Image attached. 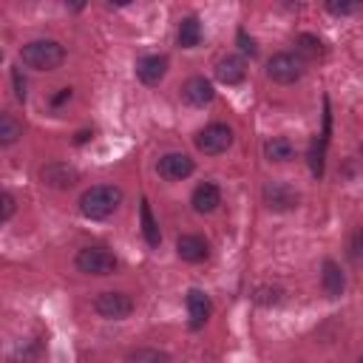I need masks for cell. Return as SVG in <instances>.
Here are the masks:
<instances>
[{"mask_svg": "<svg viewBox=\"0 0 363 363\" xmlns=\"http://www.w3.org/2000/svg\"><path fill=\"white\" fill-rule=\"evenodd\" d=\"M122 187L116 184H94L79 196V213L91 221H102L108 216H113L122 204Z\"/></svg>", "mask_w": 363, "mask_h": 363, "instance_id": "cell-1", "label": "cell"}, {"mask_svg": "<svg viewBox=\"0 0 363 363\" xmlns=\"http://www.w3.org/2000/svg\"><path fill=\"white\" fill-rule=\"evenodd\" d=\"M20 62L34 71H54L65 62V48L57 40H31L20 48Z\"/></svg>", "mask_w": 363, "mask_h": 363, "instance_id": "cell-2", "label": "cell"}, {"mask_svg": "<svg viewBox=\"0 0 363 363\" xmlns=\"http://www.w3.org/2000/svg\"><path fill=\"white\" fill-rule=\"evenodd\" d=\"M303 71H306V62H303L298 54H292V51H278V54H272L269 62H267V77H269L272 82H281V85L298 82V79L303 77Z\"/></svg>", "mask_w": 363, "mask_h": 363, "instance_id": "cell-3", "label": "cell"}, {"mask_svg": "<svg viewBox=\"0 0 363 363\" xmlns=\"http://www.w3.org/2000/svg\"><path fill=\"white\" fill-rule=\"evenodd\" d=\"M74 264L85 275H111V272H116V255L105 247H82L77 252Z\"/></svg>", "mask_w": 363, "mask_h": 363, "instance_id": "cell-4", "label": "cell"}, {"mask_svg": "<svg viewBox=\"0 0 363 363\" xmlns=\"http://www.w3.org/2000/svg\"><path fill=\"white\" fill-rule=\"evenodd\" d=\"M230 145H233V130H230L227 125H221V122H213V125H207L204 130L196 133V147H199L204 156H218V153H224Z\"/></svg>", "mask_w": 363, "mask_h": 363, "instance_id": "cell-5", "label": "cell"}, {"mask_svg": "<svg viewBox=\"0 0 363 363\" xmlns=\"http://www.w3.org/2000/svg\"><path fill=\"white\" fill-rule=\"evenodd\" d=\"M94 309L99 318H108V320H125L130 312H133V298L125 295V292H99L96 301H94Z\"/></svg>", "mask_w": 363, "mask_h": 363, "instance_id": "cell-6", "label": "cell"}, {"mask_svg": "<svg viewBox=\"0 0 363 363\" xmlns=\"http://www.w3.org/2000/svg\"><path fill=\"white\" fill-rule=\"evenodd\" d=\"M301 201V196L286 184V182H267L264 187V204L275 213H286V210H295Z\"/></svg>", "mask_w": 363, "mask_h": 363, "instance_id": "cell-7", "label": "cell"}, {"mask_svg": "<svg viewBox=\"0 0 363 363\" xmlns=\"http://www.w3.org/2000/svg\"><path fill=\"white\" fill-rule=\"evenodd\" d=\"M156 170H159V176L167 179V182H182V179H187V176L196 170V164H193V159H190L187 153H164V156L159 159Z\"/></svg>", "mask_w": 363, "mask_h": 363, "instance_id": "cell-8", "label": "cell"}, {"mask_svg": "<svg viewBox=\"0 0 363 363\" xmlns=\"http://www.w3.org/2000/svg\"><path fill=\"white\" fill-rule=\"evenodd\" d=\"M167 74V57L164 54H145L136 60V77L145 85H159Z\"/></svg>", "mask_w": 363, "mask_h": 363, "instance_id": "cell-9", "label": "cell"}, {"mask_svg": "<svg viewBox=\"0 0 363 363\" xmlns=\"http://www.w3.org/2000/svg\"><path fill=\"white\" fill-rule=\"evenodd\" d=\"M176 252H179L182 261L199 264V261H204L210 255V244L201 235H196V233H184V235L176 238Z\"/></svg>", "mask_w": 363, "mask_h": 363, "instance_id": "cell-10", "label": "cell"}, {"mask_svg": "<svg viewBox=\"0 0 363 363\" xmlns=\"http://www.w3.org/2000/svg\"><path fill=\"white\" fill-rule=\"evenodd\" d=\"M329 125H332V116H329V108H326V113H323V130L309 145V170H312L315 179L323 176V159H326V145H329Z\"/></svg>", "mask_w": 363, "mask_h": 363, "instance_id": "cell-11", "label": "cell"}, {"mask_svg": "<svg viewBox=\"0 0 363 363\" xmlns=\"http://www.w3.org/2000/svg\"><path fill=\"white\" fill-rule=\"evenodd\" d=\"M182 96H184L187 105L204 108V105L213 102L216 91H213V82H210V79H204V77H190V79L184 82V88H182Z\"/></svg>", "mask_w": 363, "mask_h": 363, "instance_id": "cell-12", "label": "cell"}, {"mask_svg": "<svg viewBox=\"0 0 363 363\" xmlns=\"http://www.w3.org/2000/svg\"><path fill=\"white\" fill-rule=\"evenodd\" d=\"M184 303H187V315H190V329H201L213 312V303L210 298L201 292V289H190L184 295Z\"/></svg>", "mask_w": 363, "mask_h": 363, "instance_id": "cell-13", "label": "cell"}, {"mask_svg": "<svg viewBox=\"0 0 363 363\" xmlns=\"http://www.w3.org/2000/svg\"><path fill=\"white\" fill-rule=\"evenodd\" d=\"M213 71H216V79L224 82V85H238V82H244V77H247V65H244V60L235 57V54L221 57Z\"/></svg>", "mask_w": 363, "mask_h": 363, "instance_id": "cell-14", "label": "cell"}, {"mask_svg": "<svg viewBox=\"0 0 363 363\" xmlns=\"http://www.w3.org/2000/svg\"><path fill=\"white\" fill-rule=\"evenodd\" d=\"M190 204H193V210L196 213H213L218 204H221V190H218V184H213V182H201V184H196V190H193V196H190Z\"/></svg>", "mask_w": 363, "mask_h": 363, "instance_id": "cell-15", "label": "cell"}, {"mask_svg": "<svg viewBox=\"0 0 363 363\" xmlns=\"http://www.w3.org/2000/svg\"><path fill=\"white\" fill-rule=\"evenodd\" d=\"M40 179H43V184H51V187H71L79 179V173L65 162H51L40 170Z\"/></svg>", "mask_w": 363, "mask_h": 363, "instance_id": "cell-16", "label": "cell"}, {"mask_svg": "<svg viewBox=\"0 0 363 363\" xmlns=\"http://www.w3.org/2000/svg\"><path fill=\"white\" fill-rule=\"evenodd\" d=\"M320 286H323V292H326L329 298H340V295H343V289H346L343 269H340L332 258H326V261H323V267H320Z\"/></svg>", "mask_w": 363, "mask_h": 363, "instance_id": "cell-17", "label": "cell"}, {"mask_svg": "<svg viewBox=\"0 0 363 363\" xmlns=\"http://www.w3.org/2000/svg\"><path fill=\"white\" fill-rule=\"evenodd\" d=\"M139 216H142V235H145L147 247H159L162 244V233H159V224L153 218V210H150V201L147 199L139 201Z\"/></svg>", "mask_w": 363, "mask_h": 363, "instance_id": "cell-18", "label": "cell"}, {"mask_svg": "<svg viewBox=\"0 0 363 363\" xmlns=\"http://www.w3.org/2000/svg\"><path fill=\"white\" fill-rule=\"evenodd\" d=\"M264 156L269 162H289L295 156V145L286 136H272L264 142Z\"/></svg>", "mask_w": 363, "mask_h": 363, "instance_id": "cell-19", "label": "cell"}, {"mask_svg": "<svg viewBox=\"0 0 363 363\" xmlns=\"http://www.w3.org/2000/svg\"><path fill=\"white\" fill-rule=\"evenodd\" d=\"M201 43V23H199V17H184L182 23H179V45L182 48H196Z\"/></svg>", "mask_w": 363, "mask_h": 363, "instance_id": "cell-20", "label": "cell"}, {"mask_svg": "<svg viewBox=\"0 0 363 363\" xmlns=\"http://www.w3.org/2000/svg\"><path fill=\"white\" fill-rule=\"evenodd\" d=\"M295 54L306 62V60H318L323 54V43L315 34H298L295 37Z\"/></svg>", "mask_w": 363, "mask_h": 363, "instance_id": "cell-21", "label": "cell"}, {"mask_svg": "<svg viewBox=\"0 0 363 363\" xmlns=\"http://www.w3.org/2000/svg\"><path fill=\"white\" fill-rule=\"evenodd\" d=\"M20 136H23V125L14 119V113L3 111V113H0V145L9 147V145H14Z\"/></svg>", "mask_w": 363, "mask_h": 363, "instance_id": "cell-22", "label": "cell"}, {"mask_svg": "<svg viewBox=\"0 0 363 363\" xmlns=\"http://www.w3.org/2000/svg\"><path fill=\"white\" fill-rule=\"evenodd\" d=\"M128 363H170V354L162 349H153V346H142L128 354Z\"/></svg>", "mask_w": 363, "mask_h": 363, "instance_id": "cell-23", "label": "cell"}, {"mask_svg": "<svg viewBox=\"0 0 363 363\" xmlns=\"http://www.w3.org/2000/svg\"><path fill=\"white\" fill-rule=\"evenodd\" d=\"M357 9H360V3H354V0H340V3H337V0H329V3H326V11H329V14H335V17L354 14Z\"/></svg>", "mask_w": 363, "mask_h": 363, "instance_id": "cell-24", "label": "cell"}, {"mask_svg": "<svg viewBox=\"0 0 363 363\" xmlns=\"http://www.w3.org/2000/svg\"><path fill=\"white\" fill-rule=\"evenodd\" d=\"M37 354H40V343H37V340H28V343H26V349L20 346L9 360H11V363H31Z\"/></svg>", "mask_w": 363, "mask_h": 363, "instance_id": "cell-25", "label": "cell"}, {"mask_svg": "<svg viewBox=\"0 0 363 363\" xmlns=\"http://www.w3.org/2000/svg\"><path fill=\"white\" fill-rule=\"evenodd\" d=\"M235 40H238L241 54H247V57H255V54H258V45H255V40L247 34V28H238V31H235Z\"/></svg>", "mask_w": 363, "mask_h": 363, "instance_id": "cell-26", "label": "cell"}, {"mask_svg": "<svg viewBox=\"0 0 363 363\" xmlns=\"http://www.w3.org/2000/svg\"><path fill=\"white\" fill-rule=\"evenodd\" d=\"M14 210H17L14 196H11V193H3V196H0V221H3V224H6V221H11Z\"/></svg>", "mask_w": 363, "mask_h": 363, "instance_id": "cell-27", "label": "cell"}, {"mask_svg": "<svg viewBox=\"0 0 363 363\" xmlns=\"http://www.w3.org/2000/svg\"><path fill=\"white\" fill-rule=\"evenodd\" d=\"M11 82H14V96H17V102H26L28 91H26V79H23L20 68H11Z\"/></svg>", "mask_w": 363, "mask_h": 363, "instance_id": "cell-28", "label": "cell"}, {"mask_svg": "<svg viewBox=\"0 0 363 363\" xmlns=\"http://www.w3.org/2000/svg\"><path fill=\"white\" fill-rule=\"evenodd\" d=\"M352 258H354V264H363V230L360 233H354V238H352Z\"/></svg>", "mask_w": 363, "mask_h": 363, "instance_id": "cell-29", "label": "cell"}, {"mask_svg": "<svg viewBox=\"0 0 363 363\" xmlns=\"http://www.w3.org/2000/svg\"><path fill=\"white\" fill-rule=\"evenodd\" d=\"M71 96H74L71 88H60V94H54V99H51V108H60V105L71 102Z\"/></svg>", "mask_w": 363, "mask_h": 363, "instance_id": "cell-30", "label": "cell"}, {"mask_svg": "<svg viewBox=\"0 0 363 363\" xmlns=\"http://www.w3.org/2000/svg\"><path fill=\"white\" fill-rule=\"evenodd\" d=\"M88 139H94V130H79V133H77V139H74V142H77V145H85V142H88Z\"/></svg>", "mask_w": 363, "mask_h": 363, "instance_id": "cell-31", "label": "cell"}, {"mask_svg": "<svg viewBox=\"0 0 363 363\" xmlns=\"http://www.w3.org/2000/svg\"><path fill=\"white\" fill-rule=\"evenodd\" d=\"M357 363H363V354H360V357H357Z\"/></svg>", "mask_w": 363, "mask_h": 363, "instance_id": "cell-32", "label": "cell"}, {"mask_svg": "<svg viewBox=\"0 0 363 363\" xmlns=\"http://www.w3.org/2000/svg\"><path fill=\"white\" fill-rule=\"evenodd\" d=\"M360 153H363V145H360Z\"/></svg>", "mask_w": 363, "mask_h": 363, "instance_id": "cell-33", "label": "cell"}]
</instances>
